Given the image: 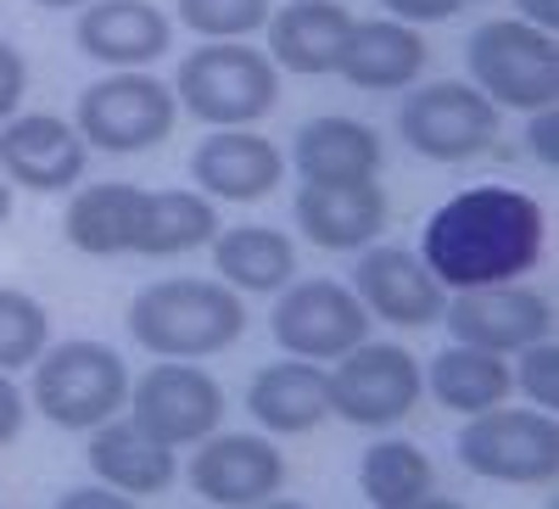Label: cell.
<instances>
[{"mask_svg": "<svg viewBox=\"0 0 559 509\" xmlns=\"http://www.w3.org/2000/svg\"><path fill=\"white\" fill-rule=\"evenodd\" d=\"M543 208L515 185H476L448 197L419 236V258L448 292L521 281L543 252Z\"/></svg>", "mask_w": 559, "mask_h": 509, "instance_id": "cell-1", "label": "cell"}, {"mask_svg": "<svg viewBox=\"0 0 559 509\" xmlns=\"http://www.w3.org/2000/svg\"><path fill=\"white\" fill-rule=\"evenodd\" d=\"M241 331H247V303L224 281L174 274V281L140 286L129 303V336L152 358H213L236 347Z\"/></svg>", "mask_w": 559, "mask_h": 509, "instance_id": "cell-2", "label": "cell"}, {"mask_svg": "<svg viewBox=\"0 0 559 509\" xmlns=\"http://www.w3.org/2000/svg\"><path fill=\"white\" fill-rule=\"evenodd\" d=\"M174 102H179V113H191L207 129H252L280 102V68L258 45L213 39L179 62Z\"/></svg>", "mask_w": 559, "mask_h": 509, "instance_id": "cell-3", "label": "cell"}, {"mask_svg": "<svg viewBox=\"0 0 559 509\" xmlns=\"http://www.w3.org/2000/svg\"><path fill=\"white\" fill-rule=\"evenodd\" d=\"M34 369V414H45L62 431H96L102 421L123 414L129 403V364L107 342H45V353L28 364Z\"/></svg>", "mask_w": 559, "mask_h": 509, "instance_id": "cell-4", "label": "cell"}, {"mask_svg": "<svg viewBox=\"0 0 559 509\" xmlns=\"http://www.w3.org/2000/svg\"><path fill=\"white\" fill-rule=\"evenodd\" d=\"M464 68L498 113L559 107V45L548 28H532L521 17H492L464 39Z\"/></svg>", "mask_w": 559, "mask_h": 509, "instance_id": "cell-5", "label": "cell"}, {"mask_svg": "<svg viewBox=\"0 0 559 509\" xmlns=\"http://www.w3.org/2000/svg\"><path fill=\"white\" fill-rule=\"evenodd\" d=\"M179 123V102L174 84L152 79L146 68H118L96 84L79 90V113L73 129L84 134L90 152H112V157H134L163 146Z\"/></svg>", "mask_w": 559, "mask_h": 509, "instance_id": "cell-6", "label": "cell"}, {"mask_svg": "<svg viewBox=\"0 0 559 509\" xmlns=\"http://www.w3.org/2000/svg\"><path fill=\"white\" fill-rule=\"evenodd\" d=\"M453 448H459V465L481 482L554 487V476H559V426L548 409L492 403L481 414H464V431Z\"/></svg>", "mask_w": 559, "mask_h": 509, "instance_id": "cell-7", "label": "cell"}, {"mask_svg": "<svg viewBox=\"0 0 559 509\" xmlns=\"http://www.w3.org/2000/svg\"><path fill=\"white\" fill-rule=\"evenodd\" d=\"M426 398V369L397 342H358L331 369V414H342L358 431H386L419 409Z\"/></svg>", "mask_w": 559, "mask_h": 509, "instance_id": "cell-8", "label": "cell"}, {"mask_svg": "<svg viewBox=\"0 0 559 509\" xmlns=\"http://www.w3.org/2000/svg\"><path fill=\"white\" fill-rule=\"evenodd\" d=\"M403 146L431 163H471L498 141V107L464 79H437L426 90H408L397 107Z\"/></svg>", "mask_w": 559, "mask_h": 509, "instance_id": "cell-9", "label": "cell"}, {"mask_svg": "<svg viewBox=\"0 0 559 509\" xmlns=\"http://www.w3.org/2000/svg\"><path fill=\"white\" fill-rule=\"evenodd\" d=\"M129 421L163 448H197L224 421V387L191 358H163L129 381Z\"/></svg>", "mask_w": 559, "mask_h": 509, "instance_id": "cell-10", "label": "cell"}, {"mask_svg": "<svg viewBox=\"0 0 559 509\" xmlns=\"http://www.w3.org/2000/svg\"><path fill=\"white\" fill-rule=\"evenodd\" d=\"M369 325H376L369 308L342 281H292V286H280V303L269 313L274 342L292 358H313V364L358 347L369 336Z\"/></svg>", "mask_w": 559, "mask_h": 509, "instance_id": "cell-11", "label": "cell"}, {"mask_svg": "<svg viewBox=\"0 0 559 509\" xmlns=\"http://www.w3.org/2000/svg\"><path fill=\"white\" fill-rule=\"evenodd\" d=\"M442 325L464 347H487V353H521L543 336H554V303L521 281H498V286H471L448 297Z\"/></svg>", "mask_w": 559, "mask_h": 509, "instance_id": "cell-12", "label": "cell"}, {"mask_svg": "<svg viewBox=\"0 0 559 509\" xmlns=\"http://www.w3.org/2000/svg\"><path fill=\"white\" fill-rule=\"evenodd\" d=\"M185 476H191V493L213 509H252L286 487V459L258 431H213L197 442Z\"/></svg>", "mask_w": 559, "mask_h": 509, "instance_id": "cell-13", "label": "cell"}, {"mask_svg": "<svg viewBox=\"0 0 559 509\" xmlns=\"http://www.w3.org/2000/svg\"><path fill=\"white\" fill-rule=\"evenodd\" d=\"M90 146L84 134L73 129V118L57 113H17L0 123V174L34 197H57L73 191L84 179Z\"/></svg>", "mask_w": 559, "mask_h": 509, "instance_id": "cell-14", "label": "cell"}, {"mask_svg": "<svg viewBox=\"0 0 559 509\" xmlns=\"http://www.w3.org/2000/svg\"><path fill=\"white\" fill-rule=\"evenodd\" d=\"M353 297L369 308V319H386V325H403V331L437 325L448 308V286L408 247H364L353 269Z\"/></svg>", "mask_w": 559, "mask_h": 509, "instance_id": "cell-15", "label": "cell"}, {"mask_svg": "<svg viewBox=\"0 0 559 509\" xmlns=\"http://www.w3.org/2000/svg\"><path fill=\"white\" fill-rule=\"evenodd\" d=\"M73 45L102 62V68H152L157 57H168L174 45V23L163 7L152 0H90L79 12V28H73Z\"/></svg>", "mask_w": 559, "mask_h": 509, "instance_id": "cell-16", "label": "cell"}, {"mask_svg": "<svg viewBox=\"0 0 559 509\" xmlns=\"http://www.w3.org/2000/svg\"><path fill=\"white\" fill-rule=\"evenodd\" d=\"M191 179L213 202H263V197L280 191V179H286V152H280L269 134L218 129L197 146Z\"/></svg>", "mask_w": 559, "mask_h": 509, "instance_id": "cell-17", "label": "cell"}, {"mask_svg": "<svg viewBox=\"0 0 559 509\" xmlns=\"http://www.w3.org/2000/svg\"><path fill=\"white\" fill-rule=\"evenodd\" d=\"M292 213L319 252H353L386 229V191H381V179H342V185L302 179Z\"/></svg>", "mask_w": 559, "mask_h": 509, "instance_id": "cell-18", "label": "cell"}, {"mask_svg": "<svg viewBox=\"0 0 559 509\" xmlns=\"http://www.w3.org/2000/svg\"><path fill=\"white\" fill-rule=\"evenodd\" d=\"M247 409L258 431L269 437H302L319 421H331V369L313 358H280L263 364L252 387H247Z\"/></svg>", "mask_w": 559, "mask_h": 509, "instance_id": "cell-19", "label": "cell"}, {"mask_svg": "<svg viewBox=\"0 0 559 509\" xmlns=\"http://www.w3.org/2000/svg\"><path fill=\"white\" fill-rule=\"evenodd\" d=\"M269 62L302 73V79H324L336 73L342 45H347V7L342 0H286L280 12H269Z\"/></svg>", "mask_w": 559, "mask_h": 509, "instance_id": "cell-20", "label": "cell"}, {"mask_svg": "<svg viewBox=\"0 0 559 509\" xmlns=\"http://www.w3.org/2000/svg\"><path fill=\"white\" fill-rule=\"evenodd\" d=\"M426 34L414 23H397V17H369L347 28V45H342V62L336 73L353 84V90H408L419 73H426Z\"/></svg>", "mask_w": 559, "mask_h": 509, "instance_id": "cell-21", "label": "cell"}, {"mask_svg": "<svg viewBox=\"0 0 559 509\" xmlns=\"http://www.w3.org/2000/svg\"><path fill=\"white\" fill-rule=\"evenodd\" d=\"M292 163H297V174H302V179H313V185L381 179L386 146H381V134L369 129V123L342 118V113H324V118H308V123L297 129Z\"/></svg>", "mask_w": 559, "mask_h": 509, "instance_id": "cell-22", "label": "cell"}, {"mask_svg": "<svg viewBox=\"0 0 559 509\" xmlns=\"http://www.w3.org/2000/svg\"><path fill=\"white\" fill-rule=\"evenodd\" d=\"M90 471H96L107 487H118L123 498H157V493L174 487L179 459H174V448L152 442L134 421L112 414V421H102L96 431H90Z\"/></svg>", "mask_w": 559, "mask_h": 509, "instance_id": "cell-23", "label": "cell"}, {"mask_svg": "<svg viewBox=\"0 0 559 509\" xmlns=\"http://www.w3.org/2000/svg\"><path fill=\"white\" fill-rule=\"evenodd\" d=\"M140 191H146V185H123V179L79 185V191L68 197V213H62L68 247L84 252V258H123L134 247Z\"/></svg>", "mask_w": 559, "mask_h": 509, "instance_id": "cell-24", "label": "cell"}, {"mask_svg": "<svg viewBox=\"0 0 559 509\" xmlns=\"http://www.w3.org/2000/svg\"><path fill=\"white\" fill-rule=\"evenodd\" d=\"M213 247V269L224 286L236 292H280L297 281V241L286 236V229H269V224H229L218 229V236L207 241Z\"/></svg>", "mask_w": 559, "mask_h": 509, "instance_id": "cell-25", "label": "cell"}, {"mask_svg": "<svg viewBox=\"0 0 559 509\" xmlns=\"http://www.w3.org/2000/svg\"><path fill=\"white\" fill-rule=\"evenodd\" d=\"M218 236V208L202 191H140L134 258H185Z\"/></svg>", "mask_w": 559, "mask_h": 509, "instance_id": "cell-26", "label": "cell"}, {"mask_svg": "<svg viewBox=\"0 0 559 509\" xmlns=\"http://www.w3.org/2000/svg\"><path fill=\"white\" fill-rule=\"evenodd\" d=\"M358 493L376 509H431V504H442L437 465L426 459V448H414L403 437H381V442L364 448V459H358Z\"/></svg>", "mask_w": 559, "mask_h": 509, "instance_id": "cell-27", "label": "cell"}, {"mask_svg": "<svg viewBox=\"0 0 559 509\" xmlns=\"http://www.w3.org/2000/svg\"><path fill=\"white\" fill-rule=\"evenodd\" d=\"M426 392L453 409V414H481L492 403H509V392H515V376H509L503 353H487V347H442L437 364L426 369Z\"/></svg>", "mask_w": 559, "mask_h": 509, "instance_id": "cell-28", "label": "cell"}, {"mask_svg": "<svg viewBox=\"0 0 559 509\" xmlns=\"http://www.w3.org/2000/svg\"><path fill=\"white\" fill-rule=\"evenodd\" d=\"M45 342H51V313H45V303L17 292V286H0V369L7 376L28 369L45 353Z\"/></svg>", "mask_w": 559, "mask_h": 509, "instance_id": "cell-29", "label": "cell"}, {"mask_svg": "<svg viewBox=\"0 0 559 509\" xmlns=\"http://www.w3.org/2000/svg\"><path fill=\"white\" fill-rule=\"evenodd\" d=\"M174 12L202 39H247L269 23L274 0H174Z\"/></svg>", "mask_w": 559, "mask_h": 509, "instance_id": "cell-30", "label": "cell"}, {"mask_svg": "<svg viewBox=\"0 0 559 509\" xmlns=\"http://www.w3.org/2000/svg\"><path fill=\"white\" fill-rule=\"evenodd\" d=\"M509 376H515V387L526 392L532 409H548L554 414V403H559V347H554V336L521 347V364L509 369Z\"/></svg>", "mask_w": 559, "mask_h": 509, "instance_id": "cell-31", "label": "cell"}, {"mask_svg": "<svg viewBox=\"0 0 559 509\" xmlns=\"http://www.w3.org/2000/svg\"><path fill=\"white\" fill-rule=\"evenodd\" d=\"M23 90H28V62H23V51L12 39H0V123L17 118Z\"/></svg>", "mask_w": 559, "mask_h": 509, "instance_id": "cell-32", "label": "cell"}, {"mask_svg": "<svg viewBox=\"0 0 559 509\" xmlns=\"http://www.w3.org/2000/svg\"><path fill=\"white\" fill-rule=\"evenodd\" d=\"M23 426H28V392L0 369V448H12L23 437Z\"/></svg>", "mask_w": 559, "mask_h": 509, "instance_id": "cell-33", "label": "cell"}, {"mask_svg": "<svg viewBox=\"0 0 559 509\" xmlns=\"http://www.w3.org/2000/svg\"><path fill=\"white\" fill-rule=\"evenodd\" d=\"M526 146H532V157H537L543 168L559 163V113H554V107L526 113Z\"/></svg>", "mask_w": 559, "mask_h": 509, "instance_id": "cell-34", "label": "cell"}, {"mask_svg": "<svg viewBox=\"0 0 559 509\" xmlns=\"http://www.w3.org/2000/svg\"><path fill=\"white\" fill-rule=\"evenodd\" d=\"M381 7L397 17V23H448L459 12V0H381Z\"/></svg>", "mask_w": 559, "mask_h": 509, "instance_id": "cell-35", "label": "cell"}, {"mask_svg": "<svg viewBox=\"0 0 559 509\" xmlns=\"http://www.w3.org/2000/svg\"><path fill=\"white\" fill-rule=\"evenodd\" d=\"M57 504H62V509H123V504H134V498H123L118 487L102 482V487H73V493H62Z\"/></svg>", "mask_w": 559, "mask_h": 509, "instance_id": "cell-36", "label": "cell"}, {"mask_svg": "<svg viewBox=\"0 0 559 509\" xmlns=\"http://www.w3.org/2000/svg\"><path fill=\"white\" fill-rule=\"evenodd\" d=\"M515 12H521V23L554 34V23H559V0H515Z\"/></svg>", "mask_w": 559, "mask_h": 509, "instance_id": "cell-37", "label": "cell"}, {"mask_svg": "<svg viewBox=\"0 0 559 509\" xmlns=\"http://www.w3.org/2000/svg\"><path fill=\"white\" fill-rule=\"evenodd\" d=\"M12 191H17V185H12L7 174H0V224H7V218H12Z\"/></svg>", "mask_w": 559, "mask_h": 509, "instance_id": "cell-38", "label": "cell"}, {"mask_svg": "<svg viewBox=\"0 0 559 509\" xmlns=\"http://www.w3.org/2000/svg\"><path fill=\"white\" fill-rule=\"evenodd\" d=\"M34 7H45V12H73V7H79V12H84L90 0H34Z\"/></svg>", "mask_w": 559, "mask_h": 509, "instance_id": "cell-39", "label": "cell"}, {"mask_svg": "<svg viewBox=\"0 0 559 509\" xmlns=\"http://www.w3.org/2000/svg\"><path fill=\"white\" fill-rule=\"evenodd\" d=\"M459 7H471V0H459Z\"/></svg>", "mask_w": 559, "mask_h": 509, "instance_id": "cell-40", "label": "cell"}]
</instances>
